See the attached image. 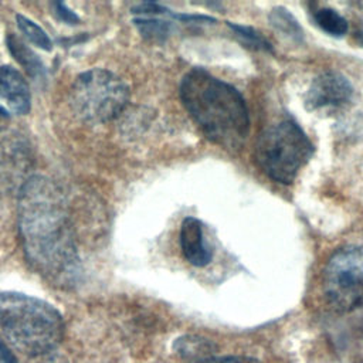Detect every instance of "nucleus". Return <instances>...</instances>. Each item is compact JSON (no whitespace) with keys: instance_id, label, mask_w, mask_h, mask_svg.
<instances>
[{"instance_id":"16","label":"nucleus","mask_w":363,"mask_h":363,"mask_svg":"<svg viewBox=\"0 0 363 363\" xmlns=\"http://www.w3.org/2000/svg\"><path fill=\"white\" fill-rule=\"evenodd\" d=\"M227 26L231 28V31H234V34L237 35V38L245 45L250 47L252 50H259V51H265V52H271L274 54V48L271 45V43L255 28L248 27V26H242V24H235V23H227Z\"/></svg>"},{"instance_id":"5","label":"nucleus","mask_w":363,"mask_h":363,"mask_svg":"<svg viewBox=\"0 0 363 363\" xmlns=\"http://www.w3.org/2000/svg\"><path fill=\"white\" fill-rule=\"evenodd\" d=\"M129 96L126 82L104 68H92L78 74L69 91L74 112L88 123H104L115 119L126 108Z\"/></svg>"},{"instance_id":"14","label":"nucleus","mask_w":363,"mask_h":363,"mask_svg":"<svg viewBox=\"0 0 363 363\" xmlns=\"http://www.w3.org/2000/svg\"><path fill=\"white\" fill-rule=\"evenodd\" d=\"M269 21L272 27L278 31H281L284 35H286L291 40H295L298 43L303 41V30L299 26L298 20L284 7H275L269 13Z\"/></svg>"},{"instance_id":"15","label":"nucleus","mask_w":363,"mask_h":363,"mask_svg":"<svg viewBox=\"0 0 363 363\" xmlns=\"http://www.w3.org/2000/svg\"><path fill=\"white\" fill-rule=\"evenodd\" d=\"M16 21H17V27H18L20 33L23 34V37H26L35 47L45 50V51H51L52 41L48 37V34L37 23H34L33 20H30L28 17H26L23 14H17Z\"/></svg>"},{"instance_id":"10","label":"nucleus","mask_w":363,"mask_h":363,"mask_svg":"<svg viewBox=\"0 0 363 363\" xmlns=\"http://www.w3.org/2000/svg\"><path fill=\"white\" fill-rule=\"evenodd\" d=\"M0 95L7 101L14 113L26 115L30 112V86L23 74L11 65L0 67Z\"/></svg>"},{"instance_id":"6","label":"nucleus","mask_w":363,"mask_h":363,"mask_svg":"<svg viewBox=\"0 0 363 363\" xmlns=\"http://www.w3.org/2000/svg\"><path fill=\"white\" fill-rule=\"evenodd\" d=\"M322 291L336 312H350L363 305V245H345L326 262Z\"/></svg>"},{"instance_id":"12","label":"nucleus","mask_w":363,"mask_h":363,"mask_svg":"<svg viewBox=\"0 0 363 363\" xmlns=\"http://www.w3.org/2000/svg\"><path fill=\"white\" fill-rule=\"evenodd\" d=\"M173 346L176 353L193 362L211 357L213 353L217 350V345L213 340L197 335H184L176 339Z\"/></svg>"},{"instance_id":"4","label":"nucleus","mask_w":363,"mask_h":363,"mask_svg":"<svg viewBox=\"0 0 363 363\" xmlns=\"http://www.w3.org/2000/svg\"><path fill=\"white\" fill-rule=\"evenodd\" d=\"M312 153L313 145L301 126L292 119H282L259 133L254 159L269 179L289 184Z\"/></svg>"},{"instance_id":"20","label":"nucleus","mask_w":363,"mask_h":363,"mask_svg":"<svg viewBox=\"0 0 363 363\" xmlns=\"http://www.w3.org/2000/svg\"><path fill=\"white\" fill-rule=\"evenodd\" d=\"M0 115H1V116H4V118H7V116H9L7 111H6V109H3L1 106H0Z\"/></svg>"},{"instance_id":"13","label":"nucleus","mask_w":363,"mask_h":363,"mask_svg":"<svg viewBox=\"0 0 363 363\" xmlns=\"http://www.w3.org/2000/svg\"><path fill=\"white\" fill-rule=\"evenodd\" d=\"M315 24L325 33L333 37H343L347 33V21L335 9L322 7L313 13Z\"/></svg>"},{"instance_id":"3","label":"nucleus","mask_w":363,"mask_h":363,"mask_svg":"<svg viewBox=\"0 0 363 363\" xmlns=\"http://www.w3.org/2000/svg\"><path fill=\"white\" fill-rule=\"evenodd\" d=\"M0 329L11 347L30 357L54 352L64 319L51 303L20 292H0Z\"/></svg>"},{"instance_id":"1","label":"nucleus","mask_w":363,"mask_h":363,"mask_svg":"<svg viewBox=\"0 0 363 363\" xmlns=\"http://www.w3.org/2000/svg\"><path fill=\"white\" fill-rule=\"evenodd\" d=\"M17 220L28 264L55 285L72 284L79 272V255L61 187L41 174L23 182Z\"/></svg>"},{"instance_id":"11","label":"nucleus","mask_w":363,"mask_h":363,"mask_svg":"<svg viewBox=\"0 0 363 363\" xmlns=\"http://www.w3.org/2000/svg\"><path fill=\"white\" fill-rule=\"evenodd\" d=\"M7 48L14 60L26 69L28 75L35 79H43L45 77V67L38 55L30 50L24 43H21L16 35L9 34L6 38Z\"/></svg>"},{"instance_id":"9","label":"nucleus","mask_w":363,"mask_h":363,"mask_svg":"<svg viewBox=\"0 0 363 363\" xmlns=\"http://www.w3.org/2000/svg\"><path fill=\"white\" fill-rule=\"evenodd\" d=\"M180 245L184 258L194 267H206L211 261V250L204 240L203 224L196 217H186L180 228Z\"/></svg>"},{"instance_id":"2","label":"nucleus","mask_w":363,"mask_h":363,"mask_svg":"<svg viewBox=\"0 0 363 363\" xmlns=\"http://www.w3.org/2000/svg\"><path fill=\"white\" fill-rule=\"evenodd\" d=\"M179 92L208 140L227 150L242 146L250 132V115L245 99L233 85L197 67L183 77Z\"/></svg>"},{"instance_id":"7","label":"nucleus","mask_w":363,"mask_h":363,"mask_svg":"<svg viewBox=\"0 0 363 363\" xmlns=\"http://www.w3.org/2000/svg\"><path fill=\"white\" fill-rule=\"evenodd\" d=\"M353 98V85L337 71H325L315 77L305 94L303 102L308 111L337 109Z\"/></svg>"},{"instance_id":"17","label":"nucleus","mask_w":363,"mask_h":363,"mask_svg":"<svg viewBox=\"0 0 363 363\" xmlns=\"http://www.w3.org/2000/svg\"><path fill=\"white\" fill-rule=\"evenodd\" d=\"M191 363H261V362L250 356H211V357L191 362Z\"/></svg>"},{"instance_id":"8","label":"nucleus","mask_w":363,"mask_h":363,"mask_svg":"<svg viewBox=\"0 0 363 363\" xmlns=\"http://www.w3.org/2000/svg\"><path fill=\"white\" fill-rule=\"evenodd\" d=\"M136 14L133 24L140 35L149 41H164L172 33V21L163 18L169 13V9L157 3H142L132 9Z\"/></svg>"},{"instance_id":"18","label":"nucleus","mask_w":363,"mask_h":363,"mask_svg":"<svg viewBox=\"0 0 363 363\" xmlns=\"http://www.w3.org/2000/svg\"><path fill=\"white\" fill-rule=\"evenodd\" d=\"M52 7H54V11H55V16L61 21H64L67 24H77V23H79V17L71 9H68L65 4L54 3Z\"/></svg>"},{"instance_id":"19","label":"nucleus","mask_w":363,"mask_h":363,"mask_svg":"<svg viewBox=\"0 0 363 363\" xmlns=\"http://www.w3.org/2000/svg\"><path fill=\"white\" fill-rule=\"evenodd\" d=\"M0 362L1 363H17L11 352L0 342Z\"/></svg>"}]
</instances>
